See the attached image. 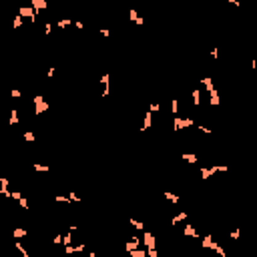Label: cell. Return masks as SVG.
I'll list each match as a JSON object with an SVG mask.
<instances>
[{"mask_svg":"<svg viewBox=\"0 0 257 257\" xmlns=\"http://www.w3.org/2000/svg\"><path fill=\"white\" fill-rule=\"evenodd\" d=\"M16 249H18V251L22 253V257H30V255H28V251H26V249H24V245H22L20 241H16Z\"/></svg>","mask_w":257,"mask_h":257,"instance_id":"obj_25","label":"cell"},{"mask_svg":"<svg viewBox=\"0 0 257 257\" xmlns=\"http://www.w3.org/2000/svg\"><path fill=\"white\" fill-rule=\"evenodd\" d=\"M62 243H64V245H70V243H72V235H70V231H68L66 235L62 237Z\"/></svg>","mask_w":257,"mask_h":257,"instance_id":"obj_28","label":"cell"},{"mask_svg":"<svg viewBox=\"0 0 257 257\" xmlns=\"http://www.w3.org/2000/svg\"><path fill=\"white\" fill-rule=\"evenodd\" d=\"M227 2H229V4H233V6H237V8L241 6V2H239V0H227Z\"/></svg>","mask_w":257,"mask_h":257,"instance_id":"obj_46","label":"cell"},{"mask_svg":"<svg viewBox=\"0 0 257 257\" xmlns=\"http://www.w3.org/2000/svg\"><path fill=\"white\" fill-rule=\"evenodd\" d=\"M20 26H22V16H20V14H16L14 20H12V28H20Z\"/></svg>","mask_w":257,"mask_h":257,"instance_id":"obj_22","label":"cell"},{"mask_svg":"<svg viewBox=\"0 0 257 257\" xmlns=\"http://www.w3.org/2000/svg\"><path fill=\"white\" fill-rule=\"evenodd\" d=\"M201 179H209V177H213V173H211V169H207V167H201Z\"/></svg>","mask_w":257,"mask_h":257,"instance_id":"obj_21","label":"cell"},{"mask_svg":"<svg viewBox=\"0 0 257 257\" xmlns=\"http://www.w3.org/2000/svg\"><path fill=\"white\" fill-rule=\"evenodd\" d=\"M101 34H102L105 38H109V36H110V30H109V28H101Z\"/></svg>","mask_w":257,"mask_h":257,"instance_id":"obj_43","label":"cell"},{"mask_svg":"<svg viewBox=\"0 0 257 257\" xmlns=\"http://www.w3.org/2000/svg\"><path fill=\"white\" fill-rule=\"evenodd\" d=\"M98 82H101V84H102V86H106V84H109V82H110V74H109V72H105V74H102V76H101V80H98Z\"/></svg>","mask_w":257,"mask_h":257,"instance_id":"obj_23","label":"cell"},{"mask_svg":"<svg viewBox=\"0 0 257 257\" xmlns=\"http://www.w3.org/2000/svg\"><path fill=\"white\" fill-rule=\"evenodd\" d=\"M0 193L4 195V197H10V195H12V191H8V187H0Z\"/></svg>","mask_w":257,"mask_h":257,"instance_id":"obj_34","label":"cell"},{"mask_svg":"<svg viewBox=\"0 0 257 257\" xmlns=\"http://www.w3.org/2000/svg\"><path fill=\"white\" fill-rule=\"evenodd\" d=\"M163 197H165V199H169L171 203H179V199H181L179 195H175V193H163Z\"/></svg>","mask_w":257,"mask_h":257,"instance_id":"obj_19","label":"cell"},{"mask_svg":"<svg viewBox=\"0 0 257 257\" xmlns=\"http://www.w3.org/2000/svg\"><path fill=\"white\" fill-rule=\"evenodd\" d=\"M129 223H131L133 227L137 229V231H145V223H141V221H137V219H129Z\"/></svg>","mask_w":257,"mask_h":257,"instance_id":"obj_17","label":"cell"},{"mask_svg":"<svg viewBox=\"0 0 257 257\" xmlns=\"http://www.w3.org/2000/svg\"><path fill=\"white\" fill-rule=\"evenodd\" d=\"M209 102H211V105H213V106H217V105H219V93H217V90L215 89H213V90H211V93H209Z\"/></svg>","mask_w":257,"mask_h":257,"instance_id":"obj_13","label":"cell"},{"mask_svg":"<svg viewBox=\"0 0 257 257\" xmlns=\"http://www.w3.org/2000/svg\"><path fill=\"white\" fill-rule=\"evenodd\" d=\"M54 72H56V68H54V66L48 68V78H52V76H54Z\"/></svg>","mask_w":257,"mask_h":257,"instance_id":"obj_45","label":"cell"},{"mask_svg":"<svg viewBox=\"0 0 257 257\" xmlns=\"http://www.w3.org/2000/svg\"><path fill=\"white\" fill-rule=\"evenodd\" d=\"M137 18H139V12H137L135 8H131L129 10V20H133V22H137Z\"/></svg>","mask_w":257,"mask_h":257,"instance_id":"obj_26","label":"cell"},{"mask_svg":"<svg viewBox=\"0 0 257 257\" xmlns=\"http://www.w3.org/2000/svg\"><path fill=\"white\" fill-rule=\"evenodd\" d=\"M64 253H66V255H72V253H74V245H64Z\"/></svg>","mask_w":257,"mask_h":257,"instance_id":"obj_29","label":"cell"},{"mask_svg":"<svg viewBox=\"0 0 257 257\" xmlns=\"http://www.w3.org/2000/svg\"><path fill=\"white\" fill-rule=\"evenodd\" d=\"M68 199H70V201H74V203H78V201H80L76 193H68Z\"/></svg>","mask_w":257,"mask_h":257,"instance_id":"obj_40","label":"cell"},{"mask_svg":"<svg viewBox=\"0 0 257 257\" xmlns=\"http://www.w3.org/2000/svg\"><path fill=\"white\" fill-rule=\"evenodd\" d=\"M211 56H213V58H219V50H217V48H213V50H211Z\"/></svg>","mask_w":257,"mask_h":257,"instance_id":"obj_44","label":"cell"},{"mask_svg":"<svg viewBox=\"0 0 257 257\" xmlns=\"http://www.w3.org/2000/svg\"><path fill=\"white\" fill-rule=\"evenodd\" d=\"M24 141H26V143H34V141H36V137H34V133L26 131V133H24Z\"/></svg>","mask_w":257,"mask_h":257,"instance_id":"obj_24","label":"cell"},{"mask_svg":"<svg viewBox=\"0 0 257 257\" xmlns=\"http://www.w3.org/2000/svg\"><path fill=\"white\" fill-rule=\"evenodd\" d=\"M181 159H183V161H187L189 165H195V163H197V155H195V153H183Z\"/></svg>","mask_w":257,"mask_h":257,"instance_id":"obj_9","label":"cell"},{"mask_svg":"<svg viewBox=\"0 0 257 257\" xmlns=\"http://www.w3.org/2000/svg\"><path fill=\"white\" fill-rule=\"evenodd\" d=\"M32 102H34V114H42L44 110H48V102L44 101V97H32Z\"/></svg>","mask_w":257,"mask_h":257,"instance_id":"obj_1","label":"cell"},{"mask_svg":"<svg viewBox=\"0 0 257 257\" xmlns=\"http://www.w3.org/2000/svg\"><path fill=\"white\" fill-rule=\"evenodd\" d=\"M151 125H153V113L149 110V113H145V125H143V129L141 131H147V129H151Z\"/></svg>","mask_w":257,"mask_h":257,"instance_id":"obj_6","label":"cell"},{"mask_svg":"<svg viewBox=\"0 0 257 257\" xmlns=\"http://www.w3.org/2000/svg\"><path fill=\"white\" fill-rule=\"evenodd\" d=\"M239 233H241V229H233V231H231V239H239Z\"/></svg>","mask_w":257,"mask_h":257,"instance_id":"obj_39","label":"cell"},{"mask_svg":"<svg viewBox=\"0 0 257 257\" xmlns=\"http://www.w3.org/2000/svg\"><path fill=\"white\" fill-rule=\"evenodd\" d=\"M183 233H185L187 237H199V233H197V229L193 227V225H185V229H183Z\"/></svg>","mask_w":257,"mask_h":257,"instance_id":"obj_12","label":"cell"},{"mask_svg":"<svg viewBox=\"0 0 257 257\" xmlns=\"http://www.w3.org/2000/svg\"><path fill=\"white\" fill-rule=\"evenodd\" d=\"M18 205H20L22 209H28V201H26V197H20V199H18Z\"/></svg>","mask_w":257,"mask_h":257,"instance_id":"obj_30","label":"cell"},{"mask_svg":"<svg viewBox=\"0 0 257 257\" xmlns=\"http://www.w3.org/2000/svg\"><path fill=\"white\" fill-rule=\"evenodd\" d=\"M215 241H213V237H211V235H205V237H203V247H205V249H215Z\"/></svg>","mask_w":257,"mask_h":257,"instance_id":"obj_7","label":"cell"},{"mask_svg":"<svg viewBox=\"0 0 257 257\" xmlns=\"http://www.w3.org/2000/svg\"><path fill=\"white\" fill-rule=\"evenodd\" d=\"M145 247L147 249H153V247H157V241H155V237H153V233H149V231H145Z\"/></svg>","mask_w":257,"mask_h":257,"instance_id":"obj_4","label":"cell"},{"mask_svg":"<svg viewBox=\"0 0 257 257\" xmlns=\"http://www.w3.org/2000/svg\"><path fill=\"white\" fill-rule=\"evenodd\" d=\"M70 24H72L70 18H62V20L56 22V26H58V28H66V26H70Z\"/></svg>","mask_w":257,"mask_h":257,"instance_id":"obj_20","label":"cell"},{"mask_svg":"<svg viewBox=\"0 0 257 257\" xmlns=\"http://www.w3.org/2000/svg\"><path fill=\"white\" fill-rule=\"evenodd\" d=\"M177 106H179L177 105V98H173V101H171V110H173L175 114H177Z\"/></svg>","mask_w":257,"mask_h":257,"instance_id":"obj_37","label":"cell"},{"mask_svg":"<svg viewBox=\"0 0 257 257\" xmlns=\"http://www.w3.org/2000/svg\"><path fill=\"white\" fill-rule=\"evenodd\" d=\"M84 249H86V245H84V243H78V245H74V253H82Z\"/></svg>","mask_w":257,"mask_h":257,"instance_id":"obj_32","label":"cell"},{"mask_svg":"<svg viewBox=\"0 0 257 257\" xmlns=\"http://www.w3.org/2000/svg\"><path fill=\"white\" fill-rule=\"evenodd\" d=\"M18 14H20L22 18H24V16H28L30 20H32V24L36 22V10H34L32 6H20V8H18Z\"/></svg>","mask_w":257,"mask_h":257,"instance_id":"obj_3","label":"cell"},{"mask_svg":"<svg viewBox=\"0 0 257 257\" xmlns=\"http://www.w3.org/2000/svg\"><path fill=\"white\" fill-rule=\"evenodd\" d=\"M189 126H193V121H191V118H183V117H177V114H175V118H173V129L175 131L189 129Z\"/></svg>","mask_w":257,"mask_h":257,"instance_id":"obj_2","label":"cell"},{"mask_svg":"<svg viewBox=\"0 0 257 257\" xmlns=\"http://www.w3.org/2000/svg\"><path fill=\"white\" fill-rule=\"evenodd\" d=\"M135 24H139V26H143V24H145V18H143V16H139V18H137V22H135Z\"/></svg>","mask_w":257,"mask_h":257,"instance_id":"obj_48","label":"cell"},{"mask_svg":"<svg viewBox=\"0 0 257 257\" xmlns=\"http://www.w3.org/2000/svg\"><path fill=\"white\" fill-rule=\"evenodd\" d=\"M10 97L18 98V97H22V93H20V90H18V89H12V90H10Z\"/></svg>","mask_w":257,"mask_h":257,"instance_id":"obj_35","label":"cell"},{"mask_svg":"<svg viewBox=\"0 0 257 257\" xmlns=\"http://www.w3.org/2000/svg\"><path fill=\"white\" fill-rule=\"evenodd\" d=\"M12 237H14V239H22V237H26V229L24 227H16L12 231Z\"/></svg>","mask_w":257,"mask_h":257,"instance_id":"obj_14","label":"cell"},{"mask_svg":"<svg viewBox=\"0 0 257 257\" xmlns=\"http://www.w3.org/2000/svg\"><path fill=\"white\" fill-rule=\"evenodd\" d=\"M197 129H199L201 133H205V135H211V129H207V126H203V125H199Z\"/></svg>","mask_w":257,"mask_h":257,"instance_id":"obj_38","label":"cell"},{"mask_svg":"<svg viewBox=\"0 0 257 257\" xmlns=\"http://www.w3.org/2000/svg\"><path fill=\"white\" fill-rule=\"evenodd\" d=\"M18 122H20V118H18V114H16V109H12L10 110V126L18 125Z\"/></svg>","mask_w":257,"mask_h":257,"instance_id":"obj_15","label":"cell"},{"mask_svg":"<svg viewBox=\"0 0 257 257\" xmlns=\"http://www.w3.org/2000/svg\"><path fill=\"white\" fill-rule=\"evenodd\" d=\"M147 257H157V249H147Z\"/></svg>","mask_w":257,"mask_h":257,"instance_id":"obj_41","label":"cell"},{"mask_svg":"<svg viewBox=\"0 0 257 257\" xmlns=\"http://www.w3.org/2000/svg\"><path fill=\"white\" fill-rule=\"evenodd\" d=\"M201 84L205 86L207 90H209V93L215 89V84H213V78H211V76H205V78H201Z\"/></svg>","mask_w":257,"mask_h":257,"instance_id":"obj_10","label":"cell"},{"mask_svg":"<svg viewBox=\"0 0 257 257\" xmlns=\"http://www.w3.org/2000/svg\"><path fill=\"white\" fill-rule=\"evenodd\" d=\"M32 169H34V171H38V173H46V171H48V165H40V163H34V165H32Z\"/></svg>","mask_w":257,"mask_h":257,"instance_id":"obj_18","label":"cell"},{"mask_svg":"<svg viewBox=\"0 0 257 257\" xmlns=\"http://www.w3.org/2000/svg\"><path fill=\"white\" fill-rule=\"evenodd\" d=\"M139 245H141V239H137V237H133L131 241H126V243H125V249H126V251H131V249H137V247H139Z\"/></svg>","mask_w":257,"mask_h":257,"instance_id":"obj_8","label":"cell"},{"mask_svg":"<svg viewBox=\"0 0 257 257\" xmlns=\"http://www.w3.org/2000/svg\"><path fill=\"white\" fill-rule=\"evenodd\" d=\"M149 110H151V113H159V110H161V105H159V102H151Z\"/></svg>","mask_w":257,"mask_h":257,"instance_id":"obj_27","label":"cell"},{"mask_svg":"<svg viewBox=\"0 0 257 257\" xmlns=\"http://www.w3.org/2000/svg\"><path fill=\"white\" fill-rule=\"evenodd\" d=\"M32 8L36 10V12H40V10L48 8V2L46 0H32Z\"/></svg>","mask_w":257,"mask_h":257,"instance_id":"obj_5","label":"cell"},{"mask_svg":"<svg viewBox=\"0 0 257 257\" xmlns=\"http://www.w3.org/2000/svg\"><path fill=\"white\" fill-rule=\"evenodd\" d=\"M10 197H12V199H14V201H18V199H20V197H22V195H20V193H16V191H14V193H12V195H10Z\"/></svg>","mask_w":257,"mask_h":257,"instance_id":"obj_47","label":"cell"},{"mask_svg":"<svg viewBox=\"0 0 257 257\" xmlns=\"http://www.w3.org/2000/svg\"><path fill=\"white\" fill-rule=\"evenodd\" d=\"M50 32H52V24H50V22H46V24H44V34L48 36Z\"/></svg>","mask_w":257,"mask_h":257,"instance_id":"obj_36","label":"cell"},{"mask_svg":"<svg viewBox=\"0 0 257 257\" xmlns=\"http://www.w3.org/2000/svg\"><path fill=\"white\" fill-rule=\"evenodd\" d=\"M187 219V211H181V213H177V215L171 219V225H177V223H181V221H185Z\"/></svg>","mask_w":257,"mask_h":257,"instance_id":"obj_11","label":"cell"},{"mask_svg":"<svg viewBox=\"0 0 257 257\" xmlns=\"http://www.w3.org/2000/svg\"><path fill=\"white\" fill-rule=\"evenodd\" d=\"M54 201H58V203H68L70 199H68V197H64V195H56V197H54Z\"/></svg>","mask_w":257,"mask_h":257,"instance_id":"obj_31","label":"cell"},{"mask_svg":"<svg viewBox=\"0 0 257 257\" xmlns=\"http://www.w3.org/2000/svg\"><path fill=\"white\" fill-rule=\"evenodd\" d=\"M52 243H54V245H58V243H62V235H60V233H58V235H56V237H54V239H52Z\"/></svg>","mask_w":257,"mask_h":257,"instance_id":"obj_42","label":"cell"},{"mask_svg":"<svg viewBox=\"0 0 257 257\" xmlns=\"http://www.w3.org/2000/svg\"><path fill=\"white\" fill-rule=\"evenodd\" d=\"M193 105H195V106L201 105V90H199V89L193 90Z\"/></svg>","mask_w":257,"mask_h":257,"instance_id":"obj_16","label":"cell"},{"mask_svg":"<svg viewBox=\"0 0 257 257\" xmlns=\"http://www.w3.org/2000/svg\"><path fill=\"white\" fill-rule=\"evenodd\" d=\"M213 251H217V253H219V257H225V251H223V247H221L219 243L215 245V249H213Z\"/></svg>","mask_w":257,"mask_h":257,"instance_id":"obj_33","label":"cell"},{"mask_svg":"<svg viewBox=\"0 0 257 257\" xmlns=\"http://www.w3.org/2000/svg\"><path fill=\"white\" fill-rule=\"evenodd\" d=\"M74 26H76V28H78V30H82V28H84V24H82V22H80V20H76V22H74Z\"/></svg>","mask_w":257,"mask_h":257,"instance_id":"obj_49","label":"cell"}]
</instances>
